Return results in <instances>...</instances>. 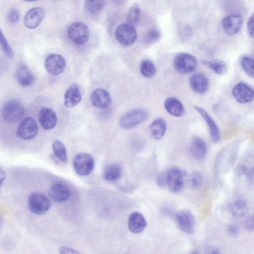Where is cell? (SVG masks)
I'll use <instances>...</instances> for the list:
<instances>
[{"instance_id":"f6af8a7d","label":"cell","mask_w":254,"mask_h":254,"mask_svg":"<svg viewBox=\"0 0 254 254\" xmlns=\"http://www.w3.org/2000/svg\"><path fill=\"white\" fill-rule=\"evenodd\" d=\"M3 223V219L0 216V229L2 226Z\"/></svg>"},{"instance_id":"bcb514c9","label":"cell","mask_w":254,"mask_h":254,"mask_svg":"<svg viewBox=\"0 0 254 254\" xmlns=\"http://www.w3.org/2000/svg\"><path fill=\"white\" fill-rule=\"evenodd\" d=\"M190 254H197L195 252H193V253H191Z\"/></svg>"},{"instance_id":"f546056e","label":"cell","mask_w":254,"mask_h":254,"mask_svg":"<svg viewBox=\"0 0 254 254\" xmlns=\"http://www.w3.org/2000/svg\"><path fill=\"white\" fill-rule=\"evenodd\" d=\"M140 71L141 74L145 77L151 78L156 74V69L151 61L144 60L141 63Z\"/></svg>"},{"instance_id":"52a82bcc","label":"cell","mask_w":254,"mask_h":254,"mask_svg":"<svg viewBox=\"0 0 254 254\" xmlns=\"http://www.w3.org/2000/svg\"><path fill=\"white\" fill-rule=\"evenodd\" d=\"M115 36L120 43L130 46L137 39V32L134 26L128 23L119 25L115 30Z\"/></svg>"},{"instance_id":"2e32d148","label":"cell","mask_w":254,"mask_h":254,"mask_svg":"<svg viewBox=\"0 0 254 254\" xmlns=\"http://www.w3.org/2000/svg\"><path fill=\"white\" fill-rule=\"evenodd\" d=\"M90 100L94 106L100 109L108 107L112 102L110 93L106 90L101 88L93 91Z\"/></svg>"},{"instance_id":"30bf717a","label":"cell","mask_w":254,"mask_h":254,"mask_svg":"<svg viewBox=\"0 0 254 254\" xmlns=\"http://www.w3.org/2000/svg\"><path fill=\"white\" fill-rule=\"evenodd\" d=\"M45 69L52 75L62 73L66 67L65 59L61 55L51 54L46 58L44 62Z\"/></svg>"},{"instance_id":"6da1fadb","label":"cell","mask_w":254,"mask_h":254,"mask_svg":"<svg viewBox=\"0 0 254 254\" xmlns=\"http://www.w3.org/2000/svg\"><path fill=\"white\" fill-rule=\"evenodd\" d=\"M51 202L49 198L40 192H33L28 198V206L30 211L36 215H42L49 209Z\"/></svg>"},{"instance_id":"e0dca14e","label":"cell","mask_w":254,"mask_h":254,"mask_svg":"<svg viewBox=\"0 0 254 254\" xmlns=\"http://www.w3.org/2000/svg\"><path fill=\"white\" fill-rule=\"evenodd\" d=\"M49 196L56 202H63L67 200L70 196V190L64 184L56 183L49 189Z\"/></svg>"},{"instance_id":"44dd1931","label":"cell","mask_w":254,"mask_h":254,"mask_svg":"<svg viewBox=\"0 0 254 254\" xmlns=\"http://www.w3.org/2000/svg\"><path fill=\"white\" fill-rule=\"evenodd\" d=\"M189 82L191 88L199 94L206 92L208 88V79L201 73H195L191 75L190 77Z\"/></svg>"},{"instance_id":"603a6c76","label":"cell","mask_w":254,"mask_h":254,"mask_svg":"<svg viewBox=\"0 0 254 254\" xmlns=\"http://www.w3.org/2000/svg\"><path fill=\"white\" fill-rule=\"evenodd\" d=\"M81 100V94L78 86L71 84L65 91L64 94V105L68 108H72L77 105Z\"/></svg>"},{"instance_id":"ffe728a7","label":"cell","mask_w":254,"mask_h":254,"mask_svg":"<svg viewBox=\"0 0 254 254\" xmlns=\"http://www.w3.org/2000/svg\"><path fill=\"white\" fill-rule=\"evenodd\" d=\"M127 225L130 232L134 234H138L145 229L147 222L141 213L133 212L129 216Z\"/></svg>"},{"instance_id":"4fadbf2b","label":"cell","mask_w":254,"mask_h":254,"mask_svg":"<svg viewBox=\"0 0 254 254\" xmlns=\"http://www.w3.org/2000/svg\"><path fill=\"white\" fill-rule=\"evenodd\" d=\"M232 95L238 102L242 104L247 103L253 100L254 90L247 84L239 82L234 86Z\"/></svg>"},{"instance_id":"7402d4cb","label":"cell","mask_w":254,"mask_h":254,"mask_svg":"<svg viewBox=\"0 0 254 254\" xmlns=\"http://www.w3.org/2000/svg\"><path fill=\"white\" fill-rule=\"evenodd\" d=\"M190 150L191 156L195 160L202 161L207 153V145L203 139L195 137L191 141Z\"/></svg>"},{"instance_id":"7a4b0ae2","label":"cell","mask_w":254,"mask_h":254,"mask_svg":"<svg viewBox=\"0 0 254 254\" xmlns=\"http://www.w3.org/2000/svg\"><path fill=\"white\" fill-rule=\"evenodd\" d=\"M147 117L148 114L144 110L133 109L127 112L121 117L119 125L123 128L130 129L144 122Z\"/></svg>"},{"instance_id":"3957f363","label":"cell","mask_w":254,"mask_h":254,"mask_svg":"<svg viewBox=\"0 0 254 254\" xmlns=\"http://www.w3.org/2000/svg\"><path fill=\"white\" fill-rule=\"evenodd\" d=\"M175 69L181 74H188L194 71L197 66L196 58L192 55L186 53L177 55L173 61Z\"/></svg>"},{"instance_id":"4316f807","label":"cell","mask_w":254,"mask_h":254,"mask_svg":"<svg viewBox=\"0 0 254 254\" xmlns=\"http://www.w3.org/2000/svg\"><path fill=\"white\" fill-rule=\"evenodd\" d=\"M122 174L121 167L117 164H112L107 166L104 169L103 177V179L109 182H114L118 180Z\"/></svg>"},{"instance_id":"d6a6232c","label":"cell","mask_w":254,"mask_h":254,"mask_svg":"<svg viewBox=\"0 0 254 254\" xmlns=\"http://www.w3.org/2000/svg\"><path fill=\"white\" fill-rule=\"evenodd\" d=\"M105 3L104 0H86L85 1V7L92 14L99 12L103 8Z\"/></svg>"},{"instance_id":"60d3db41","label":"cell","mask_w":254,"mask_h":254,"mask_svg":"<svg viewBox=\"0 0 254 254\" xmlns=\"http://www.w3.org/2000/svg\"><path fill=\"white\" fill-rule=\"evenodd\" d=\"M244 226L246 230L249 231H253L254 228V219L253 216H251L246 219L244 223Z\"/></svg>"},{"instance_id":"f35d334b","label":"cell","mask_w":254,"mask_h":254,"mask_svg":"<svg viewBox=\"0 0 254 254\" xmlns=\"http://www.w3.org/2000/svg\"><path fill=\"white\" fill-rule=\"evenodd\" d=\"M60 254H83L80 252L67 247H61L59 249Z\"/></svg>"},{"instance_id":"ba28073f","label":"cell","mask_w":254,"mask_h":254,"mask_svg":"<svg viewBox=\"0 0 254 254\" xmlns=\"http://www.w3.org/2000/svg\"><path fill=\"white\" fill-rule=\"evenodd\" d=\"M38 127L35 120L31 117L24 119L16 130L17 135L24 140L31 139L37 135Z\"/></svg>"},{"instance_id":"b9f144b4","label":"cell","mask_w":254,"mask_h":254,"mask_svg":"<svg viewBox=\"0 0 254 254\" xmlns=\"http://www.w3.org/2000/svg\"><path fill=\"white\" fill-rule=\"evenodd\" d=\"M205 254H221L220 251L216 247L209 246L205 250Z\"/></svg>"},{"instance_id":"f1b7e54d","label":"cell","mask_w":254,"mask_h":254,"mask_svg":"<svg viewBox=\"0 0 254 254\" xmlns=\"http://www.w3.org/2000/svg\"><path fill=\"white\" fill-rule=\"evenodd\" d=\"M203 63L211 68L215 73L218 75L225 74L227 70L225 63L220 60H213L211 61L204 60Z\"/></svg>"},{"instance_id":"83f0119b","label":"cell","mask_w":254,"mask_h":254,"mask_svg":"<svg viewBox=\"0 0 254 254\" xmlns=\"http://www.w3.org/2000/svg\"><path fill=\"white\" fill-rule=\"evenodd\" d=\"M52 146L55 156L63 163H66L67 155L63 143L59 140H55L52 143Z\"/></svg>"},{"instance_id":"836d02e7","label":"cell","mask_w":254,"mask_h":254,"mask_svg":"<svg viewBox=\"0 0 254 254\" xmlns=\"http://www.w3.org/2000/svg\"><path fill=\"white\" fill-rule=\"evenodd\" d=\"M0 46L5 56L8 59H12L14 54L12 49L7 41L4 34L0 28Z\"/></svg>"},{"instance_id":"1f68e13d","label":"cell","mask_w":254,"mask_h":254,"mask_svg":"<svg viewBox=\"0 0 254 254\" xmlns=\"http://www.w3.org/2000/svg\"><path fill=\"white\" fill-rule=\"evenodd\" d=\"M240 63L244 71L249 76L253 78L254 76V59L249 56H244L241 59Z\"/></svg>"},{"instance_id":"cb8c5ba5","label":"cell","mask_w":254,"mask_h":254,"mask_svg":"<svg viewBox=\"0 0 254 254\" xmlns=\"http://www.w3.org/2000/svg\"><path fill=\"white\" fill-rule=\"evenodd\" d=\"M164 106L166 111L174 117H181L185 113V109L180 101L175 97H169L167 98L164 103Z\"/></svg>"},{"instance_id":"8fae6325","label":"cell","mask_w":254,"mask_h":254,"mask_svg":"<svg viewBox=\"0 0 254 254\" xmlns=\"http://www.w3.org/2000/svg\"><path fill=\"white\" fill-rule=\"evenodd\" d=\"M177 226L182 231L191 234L194 227V218L192 213L188 210L184 209L175 215Z\"/></svg>"},{"instance_id":"d4e9b609","label":"cell","mask_w":254,"mask_h":254,"mask_svg":"<svg viewBox=\"0 0 254 254\" xmlns=\"http://www.w3.org/2000/svg\"><path fill=\"white\" fill-rule=\"evenodd\" d=\"M228 211L233 217L241 218L244 217L248 210V206L246 202L241 199L232 201L228 206Z\"/></svg>"},{"instance_id":"d590c367","label":"cell","mask_w":254,"mask_h":254,"mask_svg":"<svg viewBox=\"0 0 254 254\" xmlns=\"http://www.w3.org/2000/svg\"><path fill=\"white\" fill-rule=\"evenodd\" d=\"M189 181L192 188L194 189L199 188L202 183V176L201 173L198 171L192 172L190 176Z\"/></svg>"},{"instance_id":"8d00e7d4","label":"cell","mask_w":254,"mask_h":254,"mask_svg":"<svg viewBox=\"0 0 254 254\" xmlns=\"http://www.w3.org/2000/svg\"><path fill=\"white\" fill-rule=\"evenodd\" d=\"M7 18L10 23H16L20 18L18 10L15 8H11L7 12Z\"/></svg>"},{"instance_id":"7c38bea8","label":"cell","mask_w":254,"mask_h":254,"mask_svg":"<svg viewBox=\"0 0 254 254\" xmlns=\"http://www.w3.org/2000/svg\"><path fill=\"white\" fill-rule=\"evenodd\" d=\"M45 16L44 10L40 7H34L29 9L25 14L23 24L28 29L36 28L42 22Z\"/></svg>"},{"instance_id":"484cf974","label":"cell","mask_w":254,"mask_h":254,"mask_svg":"<svg viewBox=\"0 0 254 254\" xmlns=\"http://www.w3.org/2000/svg\"><path fill=\"white\" fill-rule=\"evenodd\" d=\"M167 129V123L163 118H157L150 125L149 130L151 136L156 140L161 139Z\"/></svg>"},{"instance_id":"9a60e30c","label":"cell","mask_w":254,"mask_h":254,"mask_svg":"<svg viewBox=\"0 0 254 254\" xmlns=\"http://www.w3.org/2000/svg\"><path fill=\"white\" fill-rule=\"evenodd\" d=\"M194 108L207 123L212 141L218 142L220 139V132L215 121L204 109L199 106H195Z\"/></svg>"},{"instance_id":"ab89813d","label":"cell","mask_w":254,"mask_h":254,"mask_svg":"<svg viewBox=\"0 0 254 254\" xmlns=\"http://www.w3.org/2000/svg\"><path fill=\"white\" fill-rule=\"evenodd\" d=\"M247 30L249 36L254 38V14H253L248 19L247 22Z\"/></svg>"},{"instance_id":"74e56055","label":"cell","mask_w":254,"mask_h":254,"mask_svg":"<svg viewBox=\"0 0 254 254\" xmlns=\"http://www.w3.org/2000/svg\"><path fill=\"white\" fill-rule=\"evenodd\" d=\"M156 183L161 188L166 186V172H161L157 175Z\"/></svg>"},{"instance_id":"ee69618b","label":"cell","mask_w":254,"mask_h":254,"mask_svg":"<svg viewBox=\"0 0 254 254\" xmlns=\"http://www.w3.org/2000/svg\"><path fill=\"white\" fill-rule=\"evenodd\" d=\"M6 177V175L5 170L2 167L0 166V188L4 182Z\"/></svg>"},{"instance_id":"4dcf8cb0","label":"cell","mask_w":254,"mask_h":254,"mask_svg":"<svg viewBox=\"0 0 254 254\" xmlns=\"http://www.w3.org/2000/svg\"><path fill=\"white\" fill-rule=\"evenodd\" d=\"M140 12L137 4L134 3L130 7L127 15V23L132 25L137 24L140 19Z\"/></svg>"},{"instance_id":"ac0fdd59","label":"cell","mask_w":254,"mask_h":254,"mask_svg":"<svg viewBox=\"0 0 254 254\" xmlns=\"http://www.w3.org/2000/svg\"><path fill=\"white\" fill-rule=\"evenodd\" d=\"M39 120L43 128L45 130H50L56 126L57 117L52 109L44 107L39 112Z\"/></svg>"},{"instance_id":"e575fe53","label":"cell","mask_w":254,"mask_h":254,"mask_svg":"<svg viewBox=\"0 0 254 254\" xmlns=\"http://www.w3.org/2000/svg\"><path fill=\"white\" fill-rule=\"evenodd\" d=\"M161 36L159 30L152 29L147 31L143 37V41L146 44H151L157 42Z\"/></svg>"},{"instance_id":"7bdbcfd3","label":"cell","mask_w":254,"mask_h":254,"mask_svg":"<svg viewBox=\"0 0 254 254\" xmlns=\"http://www.w3.org/2000/svg\"><path fill=\"white\" fill-rule=\"evenodd\" d=\"M228 232L230 235L236 236L238 235L239 231L235 225H230L228 227Z\"/></svg>"},{"instance_id":"d6986e66","label":"cell","mask_w":254,"mask_h":254,"mask_svg":"<svg viewBox=\"0 0 254 254\" xmlns=\"http://www.w3.org/2000/svg\"><path fill=\"white\" fill-rule=\"evenodd\" d=\"M15 76L18 83L22 86H29L34 80L33 74L27 66L23 63H19L17 65Z\"/></svg>"},{"instance_id":"5bb4252c","label":"cell","mask_w":254,"mask_h":254,"mask_svg":"<svg viewBox=\"0 0 254 254\" xmlns=\"http://www.w3.org/2000/svg\"><path fill=\"white\" fill-rule=\"evenodd\" d=\"M243 24L241 15L233 14L225 16L222 23L224 31L229 35H233L239 32Z\"/></svg>"},{"instance_id":"5b68a950","label":"cell","mask_w":254,"mask_h":254,"mask_svg":"<svg viewBox=\"0 0 254 254\" xmlns=\"http://www.w3.org/2000/svg\"><path fill=\"white\" fill-rule=\"evenodd\" d=\"M89 33L87 26L81 22L71 23L67 29L68 38L76 45L85 44L88 40Z\"/></svg>"},{"instance_id":"9c48e42d","label":"cell","mask_w":254,"mask_h":254,"mask_svg":"<svg viewBox=\"0 0 254 254\" xmlns=\"http://www.w3.org/2000/svg\"><path fill=\"white\" fill-rule=\"evenodd\" d=\"M185 176L180 168L174 167L166 172V186L173 192L180 191L184 185Z\"/></svg>"},{"instance_id":"277c9868","label":"cell","mask_w":254,"mask_h":254,"mask_svg":"<svg viewBox=\"0 0 254 254\" xmlns=\"http://www.w3.org/2000/svg\"><path fill=\"white\" fill-rule=\"evenodd\" d=\"M24 112V108L21 103L16 100H10L3 105L1 115L6 122L14 123L22 118Z\"/></svg>"},{"instance_id":"8992f818","label":"cell","mask_w":254,"mask_h":254,"mask_svg":"<svg viewBox=\"0 0 254 254\" xmlns=\"http://www.w3.org/2000/svg\"><path fill=\"white\" fill-rule=\"evenodd\" d=\"M73 166L78 175L87 176L90 174L94 169V159L88 153H80L74 156Z\"/></svg>"}]
</instances>
